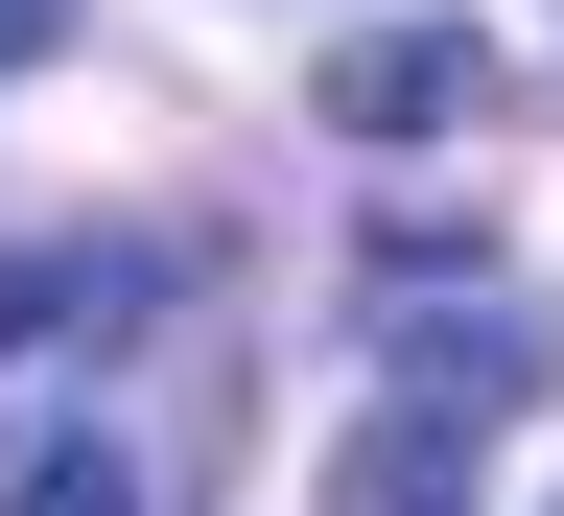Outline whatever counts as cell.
<instances>
[{"label": "cell", "mask_w": 564, "mask_h": 516, "mask_svg": "<svg viewBox=\"0 0 564 516\" xmlns=\"http://www.w3.org/2000/svg\"><path fill=\"white\" fill-rule=\"evenodd\" d=\"M377 376L423 422H518L564 399V306H518V282H423V306H377Z\"/></svg>", "instance_id": "1"}, {"label": "cell", "mask_w": 564, "mask_h": 516, "mask_svg": "<svg viewBox=\"0 0 564 516\" xmlns=\"http://www.w3.org/2000/svg\"><path fill=\"white\" fill-rule=\"evenodd\" d=\"M306 118H329V141H470V118H494V47H470V24H352Z\"/></svg>", "instance_id": "2"}, {"label": "cell", "mask_w": 564, "mask_h": 516, "mask_svg": "<svg viewBox=\"0 0 564 516\" xmlns=\"http://www.w3.org/2000/svg\"><path fill=\"white\" fill-rule=\"evenodd\" d=\"M306 516H470V422H423V399H377V422L329 447V493H306Z\"/></svg>", "instance_id": "3"}, {"label": "cell", "mask_w": 564, "mask_h": 516, "mask_svg": "<svg viewBox=\"0 0 564 516\" xmlns=\"http://www.w3.org/2000/svg\"><path fill=\"white\" fill-rule=\"evenodd\" d=\"M141 306V259H0V352H47V329H118Z\"/></svg>", "instance_id": "4"}, {"label": "cell", "mask_w": 564, "mask_h": 516, "mask_svg": "<svg viewBox=\"0 0 564 516\" xmlns=\"http://www.w3.org/2000/svg\"><path fill=\"white\" fill-rule=\"evenodd\" d=\"M0 516H141V447H95V422H70V447L0 470Z\"/></svg>", "instance_id": "5"}, {"label": "cell", "mask_w": 564, "mask_h": 516, "mask_svg": "<svg viewBox=\"0 0 564 516\" xmlns=\"http://www.w3.org/2000/svg\"><path fill=\"white\" fill-rule=\"evenodd\" d=\"M47 24H70V0H0V70H24V47H47Z\"/></svg>", "instance_id": "6"}]
</instances>
